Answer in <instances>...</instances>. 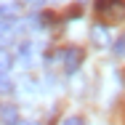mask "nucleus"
<instances>
[{
  "mask_svg": "<svg viewBox=\"0 0 125 125\" xmlns=\"http://www.w3.org/2000/svg\"><path fill=\"white\" fill-rule=\"evenodd\" d=\"M59 56H61V64H64V69H67V72H75L77 67L83 64V59H85L83 48H77V45H69V48H64Z\"/></svg>",
  "mask_w": 125,
  "mask_h": 125,
  "instance_id": "2",
  "label": "nucleus"
},
{
  "mask_svg": "<svg viewBox=\"0 0 125 125\" xmlns=\"http://www.w3.org/2000/svg\"><path fill=\"white\" fill-rule=\"evenodd\" d=\"M0 11H3V8H0Z\"/></svg>",
  "mask_w": 125,
  "mask_h": 125,
  "instance_id": "10",
  "label": "nucleus"
},
{
  "mask_svg": "<svg viewBox=\"0 0 125 125\" xmlns=\"http://www.w3.org/2000/svg\"><path fill=\"white\" fill-rule=\"evenodd\" d=\"M13 91V83L8 80V75H0V93H11Z\"/></svg>",
  "mask_w": 125,
  "mask_h": 125,
  "instance_id": "6",
  "label": "nucleus"
},
{
  "mask_svg": "<svg viewBox=\"0 0 125 125\" xmlns=\"http://www.w3.org/2000/svg\"><path fill=\"white\" fill-rule=\"evenodd\" d=\"M96 16L106 24L115 21H125V0H96Z\"/></svg>",
  "mask_w": 125,
  "mask_h": 125,
  "instance_id": "1",
  "label": "nucleus"
},
{
  "mask_svg": "<svg viewBox=\"0 0 125 125\" xmlns=\"http://www.w3.org/2000/svg\"><path fill=\"white\" fill-rule=\"evenodd\" d=\"M115 53H117V56H125V35L115 43Z\"/></svg>",
  "mask_w": 125,
  "mask_h": 125,
  "instance_id": "7",
  "label": "nucleus"
},
{
  "mask_svg": "<svg viewBox=\"0 0 125 125\" xmlns=\"http://www.w3.org/2000/svg\"><path fill=\"white\" fill-rule=\"evenodd\" d=\"M0 125H19V106L0 104Z\"/></svg>",
  "mask_w": 125,
  "mask_h": 125,
  "instance_id": "3",
  "label": "nucleus"
},
{
  "mask_svg": "<svg viewBox=\"0 0 125 125\" xmlns=\"http://www.w3.org/2000/svg\"><path fill=\"white\" fill-rule=\"evenodd\" d=\"M61 125H85V120H83V117H77V115H75V117H67V120H64Z\"/></svg>",
  "mask_w": 125,
  "mask_h": 125,
  "instance_id": "8",
  "label": "nucleus"
},
{
  "mask_svg": "<svg viewBox=\"0 0 125 125\" xmlns=\"http://www.w3.org/2000/svg\"><path fill=\"white\" fill-rule=\"evenodd\" d=\"M91 37H93L96 45H106V43H109V35H106L104 27H93V29H91Z\"/></svg>",
  "mask_w": 125,
  "mask_h": 125,
  "instance_id": "4",
  "label": "nucleus"
},
{
  "mask_svg": "<svg viewBox=\"0 0 125 125\" xmlns=\"http://www.w3.org/2000/svg\"><path fill=\"white\" fill-rule=\"evenodd\" d=\"M11 64H13V61H11V56H8L5 51H0V75H5V72L11 69Z\"/></svg>",
  "mask_w": 125,
  "mask_h": 125,
  "instance_id": "5",
  "label": "nucleus"
},
{
  "mask_svg": "<svg viewBox=\"0 0 125 125\" xmlns=\"http://www.w3.org/2000/svg\"><path fill=\"white\" fill-rule=\"evenodd\" d=\"M21 3H35V0H21Z\"/></svg>",
  "mask_w": 125,
  "mask_h": 125,
  "instance_id": "9",
  "label": "nucleus"
}]
</instances>
